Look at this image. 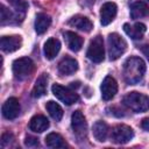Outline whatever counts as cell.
<instances>
[{
    "label": "cell",
    "instance_id": "obj_29",
    "mask_svg": "<svg viewBox=\"0 0 149 149\" xmlns=\"http://www.w3.org/2000/svg\"><path fill=\"white\" fill-rule=\"evenodd\" d=\"M141 51L143 52V55L147 57V59L149 61V44H144L141 47Z\"/></svg>",
    "mask_w": 149,
    "mask_h": 149
},
{
    "label": "cell",
    "instance_id": "obj_16",
    "mask_svg": "<svg viewBox=\"0 0 149 149\" xmlns=\"http://www.w3.org/2000/svg\"><path fill=\"white\" fill-rule=\"evenodd\" d=\"M59 50H61V42L57 38L50 37L44 43L43 51H44V55H45L47 59H54L57 56V54L59 52Z\"/></svg>",
    "mask_w": 149,
    "mask_h": 149
},
{
    "label": "cell",
    "instance_id": "obj_22",
    "mask_svg": "<svg viewBox=\"0 0 149 149\" xmlns=\"http://www.w3.org/2000/svg\"><path fill=\"white\" fill-rule=\"evenodd\" d=\"M92 130H93V136L99 142H104L108 135V126L104 121H97L93 125Z\"/></svg>",
    "mask_w": 149,
    "mask_h": 149
},
{
    "label": "cell",
    "instance_id": "obj_12",
    "mask_svg": "<svg viewBox=\"0 0 149 149\" xmlns=\"http://www.w3.org/2000/svg\"><path fill=\"white\" fill-rule=\"evenodd\" d=\"M71 126L73 128V132L77 135H85L86 134V120L84 114L80 111H74L71 116Z\"/></svg>",
    "mask_w": 149,
    "mask_h": 149
},
{
    "label": "cell",
    "instance_id": "obj_30",
    "mask_svg": "<svg viewBox=\"0 0 149 149\" xmlns=\"http://www.w3.org/2000/svg\"><path fill=\"white\" fill-rule=\"evenodd\" d=\"M141 127L144 129V130H149V118H144L141 122Z\"/></svg>",
    "mask_w": 149,
    "mask_h": 149
},
{
    "label": "cell",
    "instance_id": "obj_8",
    "mask_svg": "<svg viewBox=\"0 0 149 149\" xmlns=\"http://www.w3.org/2000/svg\"><path fill=\"white\" fill-rule=\"evenodd\" d=\"M100 90H101V97H102V99L106 100V101L107 100H111L112 98H114V95L118 92L116 80L113 77H111V76L105 77V79L101 83Z\"/></svg>",
    "mask_w": 149,
    "mask_h": 149
},
{
    "label": "cell",
    "instance_id": "obj_20",
    "mask_svg": "<svg viewBox=\"0 0 149 149\" xmlns=\"http://www.w3.org/2000/svg\"><path fill=\"white\" fill-rule=\"evenodd\" d=\"M149 15V6L143 1H136L130 6V16L134 20Z\"/></svg>",
    "mask_w": 149,
    "mask_h": 149
},
{
    "label": "cell",
    "instance_id": "obj_4",
    "mask_svg": "<svg viewBox=\"0 0 149 149\" xmlns=\"http://www.w3.org/2000/svg\"><path fill=\"white\" fill-rule=\"evenodd\" d=\"M35 69L34 62L28 57H21L13 62V73L14 77L19 80L28 78Z\"/></svg>",
    "mask_w": 149,
    "mask_h": 149
},
{
    "label": "cell",
    "instance_id": "obj_14",
    "mask_svg": "<svg viewBox=\"0 0 149 149\" xmlns=\"http://www.w3.org/2000/svg\"><path fill=\"white\" fill-rule=\"evenodd\" d=\"M48 127H49V120L42 114L34 115L29 121V129L35 133H43L44 130L48 129Z\"/></svg>",
    "mask_w": 149,
    "mask_h": 149
},
{
    "label": "cell",
    "instance_id": "obj_28",
    "mask_svg": "<svg viewBox=\"0 0 149 149\" xmlns=\"http://www.w3.org/2000/svg\"><path fill=\"white\" fill-rule=\"evenodd\" d=\"M24 144L27 147H34V146H38V140L34 136H27L24 140Z\"/></svg>",
    "mask_w": 149,
    "mask_h": 149
},
{
    "label": "cell",
    "instance_id": "obj_10",
    "mask_svg": "<svg viewBox=\"0 0 149 149\" xmlns=\"http://www.w3.org/2000/svg\"><path fill=\"white\" fill-rule=\"evenodd\" d=\"M118 7L114 2H106L100 8V22L102 26H108L116 16Z\"/></svg>",
    "mask_w": 149,
    "mask_h": 149
},
{
    "label": "cell",
    "instance_id": "obj_21",
    "mask_svg": "<svg viewBox=\"0 0 149 149\" xmlns=\"http://www.w3.org/2000/svg\"><path fill=\"white\" fill-rule=\"evenodd\" d=\"M51 24V19L49 15L44 14V13H40L36 15L35 19V30L37 34H43L47 31V29L50 27Z\"/></svg>",
    "mask_w": 149,
    "mask_h": 149
},
{
    "label": "cell",
    "instance_id": "obj_17",
    "mask_svg": "<svg viewBox=\"0 0 149 149\" xmlns=\"http://www.w3.org/2000/svg\"><path fill=\"white\" fill-rule=\"evenodd\" d=\"M69 24L78 28L81 31H86V33L91 31V29L93 28V24H92L91 20L86 16H83V15H76V16L71 17L70 21H69Z\"/></svg>",
    "mask_w": 149,
    "mask_h": 149
},
{
    "label": "cell",
    "instance_id": "obj_18",
    "mask_svg": "<svg viewBox=\"0 0 149 149\" xmlns=\"http://www.w3.org/2000/svg\"><path fill=\"white\" fill-rule=\"evenodd\" d=\"M47 86H48V74L42 73L35 81V85L31 91V95L34 98H41L47 92Z\"/></svg>",
    "mask_w": 149,
    "mask_h": 149
},
{
    "label": "cell",
    "instance_id": "obj_19",
    "mask_svg": "<svg viewBox=\"0 0 149 149\" xmlns=\"http://www.w3.org/2000/svg\"><path fill=\"white\" fill-rule=\"evenodd\" d=\"M63 36H64V38L66 41V44H68L70 50L79 51L81 49V47H83V38L78 34H76L73 31H65L63 34Z\"/></svg>",
    "mask_w": 149,
    "mask_h": 149
},
{
    "label": "cell",
    "instance_id": "obj_23",
    "mask_svg": "<svg viewBox=\"0 0 149 149\" xmlns=\"http://www.w3.org/2000/svg\"><path fill=\"white\" fill-rule=\"evenodd\" d=\"M45 144L50 148H64L65 147L64 139L57 133L48 134L45 137Z\"/></svg>",
    "mask_w": 149,
    "mask_h": 149
},
{
    "label": "cell",
    "instance_id": "obj_13",
    "mask_svg": "<svg viewBox=\"0 0 149 149\" xmlns=\"http://www.w3.org/2000/svg\"><path fill=\"white\" fill-rule=\"evenodd\" d=\"M123 30L125 33L133 40H140L142 38L143 34L146 33L147 28L144 23L141 22H136L134 24H129V23H125L123 24Z\"/></svg>",
    "mask_w": 149,
    "mask_h": 149
},
{
    "label": "cell",
    "instance_id": "obj_24",
    "mask_svg": "<svg viewBox=\"0 0 149 149\" xmlns=\"http://www.w3.org/2000/svg\"><path fill=\"white\" fill-rule=\"evenodd\" d=\"M45 108L49 112L50 116L52 119H55L56 121H59L63 118V109L56 101H52V100L48 101L47 105H45Z\"/></svg>",
    "mask_w": 149,
    "mask_h": 149
},
{
    "label": "cell",
    "instance_id": "obj_26",
    "mask_svg": "<svg viewBox=\"0 0 149 149\" xmlns=\"http://www.w3.org/2000/svg\"><path fill=\"white\" fill-rule=\"evenodd\" d=\"M12 2V5L17 9V10H22L24 12L26 8H27V3L24 0H9Z\"/></svg>",
    "mask_w": 149,
    "mask_h": 149
},
{
    "label": "cell",
    "instance_id": "obj_2",
    "mask_svg": "<svg viewBox=\"0 0 149 149\" xmlns=\"http://www.w3.org/2000/svg\"><path fill=\"white\" fill-rule=\"evenodd\" d=\"M123 105L135 113H143L149 109V98L140 92H130L122 99Z\"/></svg>",
    "mask_w": 149,
    "mask_h": 149
},
{
    "label": "cell",
    "instance_id": "obj_11",
    "mask_svg": "<svg viewBox=\"0 0 149 149\" xmlns=\"http://www.w3.org/2000/svg\"><path fill=\"white\" fill-rule=\"evenodd\" d=\"M20 113V102L16 98L12 97L9 99H7L5 101V104L2 105V115L8 119V120H13L15 118H17Z\"/></svg>",
    "mask_w": 149,
    "mask_h": 149
},
{
    "label": "cell",
    "instance_id": "obj_3",
    "mask_svg": "<svg viewBox=\"0 0 149 149\" xmlns=\"http://www.w3.org/2000/svg\"><path fill=\"white\" fill-rule=\"evenodd\" d=\"M108 56L111 61L118 59L127 49L126 41L116 33H112L108 35Z\"/></svg>",
    "mask_w": 149,
    "mask_h": 149
},
{
    "label": "cell",
    "instance_id": "obj_9",
    "mask_svg": "<svg viewBox=\"0 0 149 149\" xmlns=\"http://www.w3.org/2000/svg\"><path fill=\"white\" fill-rule=\"evenodd\" d=\"M22 45V38L19 35L2 36L0 40V47L5 52H14L19 50Z\"/></svg>",
    "mask_w": 149,
    "mask_h": 149
},
{
    "label": "cell",
    "instance_id": "obj_6",
    "mask_svg": "<svg viewBox=\"0 0 149 149\" xmlns=\"http://www.w3.org/2000/svg\"><path fill=\"white\" fill-rule=\"evenodd\" d=\"M51 91H52L54 95L57 99H59L62 102H64L65 105H72L74 102H77L79 99L78 94L74 91L70 90L69 87H64L59 84H54L51 87Z\"/></svg>",
    "mask_w": 149,
    "mask_h": 149
},
{
    "label": "cell",
    "instance_id": "obj_15",
    "mask_svg": "<svg viewBox=\"0 0 149 149\" xmlns=\"http://www.w3.org/2000/svg\"><path fill=\"white\" fill-rule=\"evenodd\" d=\"M77 69H78V62L71 57L63 58L58 64V71L61 74L70 76V74L74 73L77 71Z\"/></svg>",
    "mask_w": 149,
    "mask_h": 149
},
{
    "label": "cell",
    "instance_id": "obj_7",
    "mask_svg": "<svg viewBox=\"0 0 149 149\" xmlns=\"http://www.w3.org/2000/svg\"><path fill=\"white\" fill-rule=\"evenodd\" d=\"M134 136L133 129L127 125H116L111 133V140L118 144H125L129 142Z\"/></svg>",
    "mask_w": 149,
    "mask_h": 149
},
{
    "label": "cell",
    "instance_id": "obj_25",
    "mask_svg": "<svg viewBox=\"0 0 149 149\" xmlns=\"http://www.w3.org/2000/svg\"><path fill=\"white\" fill-rule=\"evenodd\" d=\"M0 13H1V23H2V24H5L6 21H9V20H10V17H12V13H10L9 9H7L3 5H1Z\"/></svg>",
    "mask_w": 149,
    "mask_h": 149
},
{
    "label": "cell",
    "instance_id": "obj_27",
    "mask_svg": "<svg viewBox=\"0 0 149 149\" xmlns=\"http://www.w3.org/2000/svg\"><path fill=\"white\" fill-rule=\"evenodd\" d=\"M12 140H14V136L10 133L2 134V136H1V146L2 147H6V143H9Z\"/></svg>",
    "mask_w": 149,
    "mask_h": 149
},
{
    "label": "cell",
    "instance_id": "obj_1",
    "mask_svg": "<svg viewBox=\"0 0 149 149\" xmlns=\"http://www.w3.org/2000/svg\"><path fill=\"white\" fill-rule=\"evenodd\" d=\"M146 64L140 57H129L123 63V79L127 84H137L144 76Z\"/></svg>",
    "mask_w": 149,
    "mask_h": 149
},
{
    "label": "cell",
    "instance_id": "obj_5",
    "mask_svg": "<svg viewBox=\"0 0 149 149\" xmlns=\"http://www.w3.org/2000/svg\"><path fill=\"white\" fill-rule=\"evenodd\" d=\"M86 56L90 61H92L94 63H100L104 61L105 49H104V40L101 36H95L90 42Z\"/></svg>",
    "mask_w": 149,
    "mask_h": 149
}]
</instances>
